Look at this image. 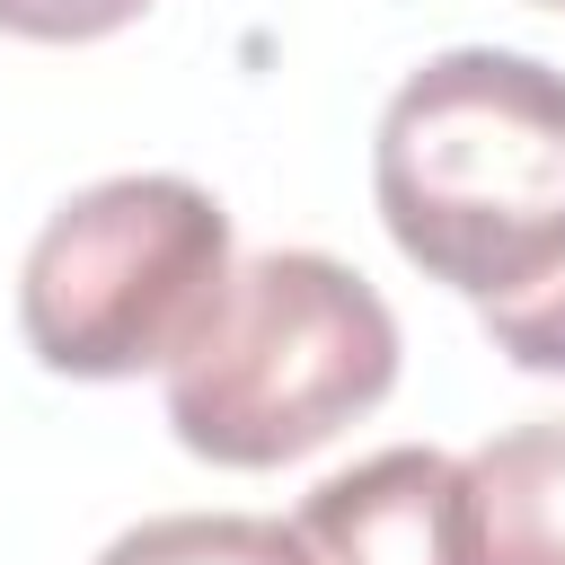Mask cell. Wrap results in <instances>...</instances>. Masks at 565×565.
Masks as SVG:
<instances>
[{
	"label": "cell",
	"instance_id": "cell-1",
	"mask_svg": "<svg viewBox=\"0 0 565 565\" xmlns=\"http://www.w3.org/2000/svg\"><path fill=\"white\" fill-rule=\"evenodd\" d=\"M371 203L397 256L494 309L565 274V71L512 44H450L397 79L371 141Z\"/></svg>",
	"mask_w": 565,
	"mask_h": 565
},
{
	"label": "cell",
	"instance_id": "cell-2",
	"mask_svg": "<svg viewBox=\"0 0 565 565\" xmlns=\"http://www.w3.org/2000/svg\"><path fill=\"white\" fill-rule=\"evenodd\" d=\"M168 424L212 468H282L362 424L397 388L388 300L318 247H274L230 265L203 335L159 371Z\"/></svg>",
	"mask_w": 565,
	"mask_h": 565
},
{
	"label": "cell",
	"instance_id": "cell-3",
	"mask_svg": "<svg viewBox=\"0 0 565 565\" xmlns=\"http://www.w3.org/2000/svg\"><path fill=\"white\" fill-rule=\"evenodd\" d=\"M221 291L230 212L194 177H106L35 230L18 265V327L62 380H141L203 335Z\"/></svg>",
	"mask_w": 565,
	"mask_h": 565
},
{
	"label": "cell",
	"instance_id": "cell-4",
	"mask_svg": "<svg viewBox=\"0 0 565 565\" xmlns=\"http://www.w3.org/2000/svg\"><path fill=\"white\" fill-rule=\"evenodd\" d=\"M309 565H459V459L450 450H380L327 477L291 521Z\"/></svg>",
	"mask_w": 565,
	"mask_h": 565
},
{
	"label": "cell",
	"instance_id": "cell-5",
	"mask_svg": "<svg viewBox=\"0 0 565 565\" xmlns=\"http://www.w3.org/2000/svg\"><path fill=\"white\" fill-rule=\"evenodd\" d=\"M459 565H565V415H530L459 459Z\"/></svg>",
	"mask_w": 565,
	"mask_h": 565
},
{
	"label": "cell",
	"instance_id": "cell-6",
	"mask_svg": "<svg viewBox=\"0 0 565 565\" xmlns=\"http://www.w3.org/2000/svg\"><path fill=\"white\" fill-rule=\"evenodd\" d=\"M97 565H309V556L291 521H265V512H159L106 539Z\"/></svg>",
	"mask_w": 565,
	"mask_h": 565
},
{
	"label": "cell",
	"instance_id": "cell-7",
	"mask_svg": "<svg viewBox=\"0 0 565 565\" xmlns=\"http://www.w3.org/2000/svg\"><path fill=\"white\" fill-rule=\"evenodd\" d=\"M477 318H486V344H494L503 362H521V371H565V274L539 282V291H521V300H494V309H477Z\"/></svg>",
	"mask_w": 565,
	"mask_h": 565
},
{
	"label": "cell",
	"instance_id": "cell-8",
	"mask_svg": "<svg viewBox=\"0 0 565 565\" xmlns=\"http://www.w3.org/2000/svg\"><path fill=\"white\" fill-rule=\"evenodd\" d=\"M150 0H0V35L26 44H97L115 26H132Z\"/></svg>",
	"mask_w": 565,
	"mask_h": 565
},
{
	"label": "cell",
	"instance_id": "cell-9",
	"mask_svg": "<svg viewBox=\"0 0 565 565\" xmlns=\"http://www.w3.org/2000/svg\"><path fill=\"white\" fill-rule=\"evenodd\" d=\"M530 9H565V0H530Z\"/></svg>",
	"mask_w": 565,
	"mask_h": 565
}]
</instances>
